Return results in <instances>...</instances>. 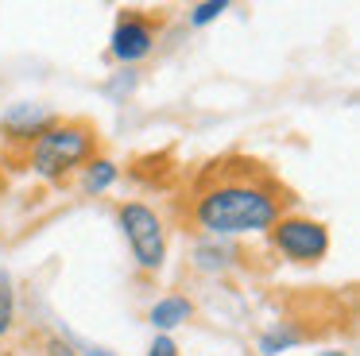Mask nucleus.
Masks as SVG:
<instances>
[{
  "label": "nucleus",
  "mask_w": 360,
  "mask_h": 356,
  "mask_svg": "<svg viewBox=\"0 0 360 356\" xmlns=\"http://www.w3.org/2000/svg\"><path fill=\"white\" fill-rule=\"evenodd\" d=\"M295 193L279 174L248 155H221L194 174L186 193V224L194 236H264L279 217L290 213Z\"/></svg>",
  "instance_id": "obj_1"
},
{
  "label": "nucleus",
  "mask_w": 360,
  "mask_h": 356,
  "mask_svg": "<svg viewBox=\"0 0 360 356\" xmlns=\"http://www.w3.org/2000/svg\"><path fill=\"white\" fill-rule=\"evenodd\" d=\"M94 155H101V132H97V124L82 120V116H58L24 151L20 167L27 174H35L39 182L58 186L70 174H78Z\"/></svg>",
  "instance_id": "obj_2"
},
{
  "label": "nucleus",
  "mask_w": 360,
  "mask_h": 356,
  "mask_svg": "<svg viewBox=\"0 0 360 356\" xmlns=\"http://www.w3.org/2000/svg\"><path fill=\"white\" fill-rule=\"evenodd\" d=\"M117 229L124 236L132 263L140 275H159L167 267V252H171V236H167V221L148 205V201H120L117 205Z\"/></svg>",
  "instance_id": "obj_3"
},
{
  "label": "nucleus",
  "mask_w": 360,
  "mask_h": 356,
  "mask_svg": "<svg viewBox=\"0 0 360 356\" xmlns=\"http://www.w3.org/2000/svg\"><path fill=\"white\" fill-rule=\"evenodd\" d=\"M267 248H271L279 260L295 263V267H318L321 260L329 255V229L318 221V217L306 213H287L264 232Z\"/></svg>",
  "instance_id": "obj_4"
},
{
  "label": "nucleus",
  "mask_w": 360,
  "mask_h": 356,
  "mask_svg": "<svg viewBox=\"0 0 360 356\" xmlns=\"http://www.w3.org/2000/svg\"><path fill=\"white\" fill-rule=\"evenodd\" d=\"M159 27L163 20L151 12H140V8H124L112 23V35H109V54L112 62H120L124 70H136L143 58H151L159 43Z\"/></svg>",
  "instance_id": "obj_5"
},
{
  "label": "nucleus",
  "mask_w": 360,
  "mask_h": 356,
  "mask_svg": "<svg viewBox=\"0 0 360 356\" xmlns=\"http://www.w3.org/2000/svg\"><path fill=\"white\" fill-rule=\"evenodd\" d=\"M58 120L55 108L39 105V101H16L0 113V144H4V155L12 163L24 159V151Z\"/></svg>",
  "instance_id": "obj_6"
},
{
  "label": "nucleus",
  "mask_w": 360,
  "mask_h": 356,
  "mask_svg": "<svg viewBox=\"0 0 360 356\" xmlns=\"http://www.w3.org/2000/svg\"><path fill=\"white\" fill-rule=\"evenodd\" d=\"M190 263H194V271H202V275H229V271H244V267H248V252L240 248V240L194 236Z\"/></svg>",
  "instance_id": "obj_7"
},
{
  "label": "nucleus",
  "mask_w": 360,
  "mask_h": 356,
  "mask_svg": "<svg viewBox=\"0 0 360 356\" xmlns=\"http://www.w3.org/2000/svg\"><path fill=\"white\" fill-rule=\"evenodd\" d=\"M194 314H198L194 298H186V294H163V298L151 302L148 322H151V329H155V333H167V337H171L179 325L194 322Z\"/></svg>",
  "instance_id": "obj_8"
},
{
  "label": "nucleus",
  "mask_w": 360,
  "mask_h": 356,
  "mask_svg": "<svg viewBox=\"0 0 360 356\" xmlns=\"http://www.w3.org/2000/svg\"><path fill=\"white\" fill-rule=\"evenodd\" d=\"M306 341H310V329H302L298 322H275L256 337V348H259V356H279V352L306 345Z\"/></svg>",
  "instance_id": "obj_9"
},
{
  "label": "nucleus",
  "mask_w": 360,
  "mask_h": 356,
  "mask_svg": "<svg viewBox=\"0 0 360 356\" xmlns=\"http://www.w3.org/2000/svg\"><path fill=\"white\" fill-rule=\"evenodd\" d=\"M117 182H120V163L109 159V155H94V159L78 170V186H82V193H89V198L109 193Z\"/></svg>",
  "instance_id": "obj_10"
},
{
  "label": "nucleus",
  "mask_w": 360,
  "mask_h": 356,
  "mask_svg": "<svg viewBox=\"0 0 360 356\" xmlns=\"http://www.w3.org/2000/svg\"><path fill=\"white\" fill-rule=\"evenodd\" d=\"M16 329V283L8 271H0V337Z\"/></svg>",
  "instance_id": "obj_11"
},
{
  "label": "nucleus",
  "mask_w": 360,
  "mask_h": 356,
  "mask_svg": "<svg viewBox=\"0 0 360 356\" xmlns=\"http://www.w3.org/2000/svg\"><path fill=\"white\" fill-rule=\"evenodd\" d=\"M229 8H233V0H202V4H194L186 12V23H190V27H210V23L221 20Z\"/></svg>",
  "instance_id": "obj_12"
},
{
  "label": "nucleus",
  "mask_w": 360,
  "mask_h": 356,
  "mask_svg": "<svg viewBox=\"0 0 360 356\" xmlns=\"http://www.w3.org/2000/svg\"><path fill=\"white\" fill-rule=\"evenodd\" d=\"M58 333H63V341H66V345H70V348H74V352H78V356H117V352H112V348L97 345V341H86V337H82V333L66 329V325H63V329H58Z\"/></svg>",
  "instance_id": "obj_13"
},
{
  "label": "nucleus",
  "mask_w": 360,
  "mask_h": 356,
  "mask_svg": "<svg viewBox=\"0 0 360 356\" xmlns=\"http://www.w3.org/2000/svg\"><path fill=\"white\" fill-rule=\"evenodd\" d=\"M136 82H140V74H136V70H120V74L105 85V93H109V97H128V93L136 89Z\"/></svg>",
  "instance_id": "obj_14"
},
{
  "label": "nucleus",
  "mask_w": 360,
  "mask_h": 356,
  "mask_svg": "<svg viewBox=\"0 0 360 356\" xmlns=\"http://www.w3.org/2000/svg\"><path fill=\"white\" fill-rule=\"evenodd\" d=\"M182 348H179V341L174 337H167V333H155V341H151V348L143 356H179Z\"/></svg>",
  "instance_id": "obj_15"
},
{
  "label": "nucleus",
  "mask_w": 360,
  "mask_h": 356,
  "mask_svg": "<svg viewBox=\"0 0 360 356\" xmlns=\"http://www.w3.org/2000/svg\"><path fill=\"white\" fill-rule=\"evenodd\" d=\"M43 348H47V356H78V352H74V348L63 341V333H47V337H43Z\"/></svg>",
  "instance_id": "obj_16"
},
{
  "label": "nucleus",
  "mask_w": 360,
  "mask_h": 356,
  "mask_svg": "<svg viewBox=\"0 0 360 356\" xmlns=\"http://www.w3.org/2000/svg\"><path fill=\"white\" fill-rule=\"evenodd\" d=\"M318 356H349V352H345V348H321Z\"/></svg>",
  "instance_id": "obj_17"
}]
</instances>
